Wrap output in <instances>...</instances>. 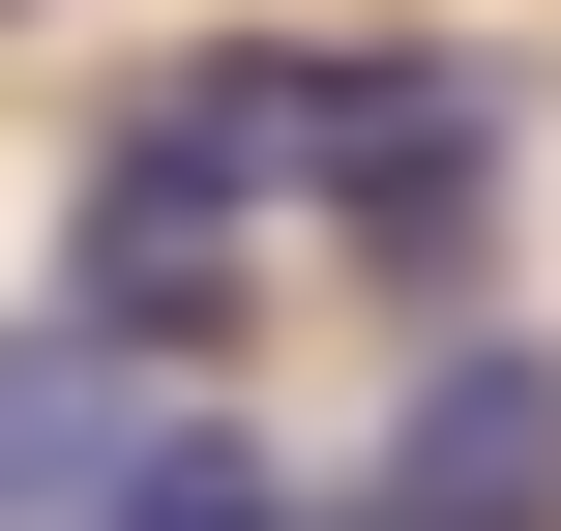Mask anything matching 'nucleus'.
<instances>
[{
  "label": "nucleus",
  "mask_w": 561,
  "mask_h": 531,
  "mask_svg": "<svg viewBox=\"0 0 561 531\" xmlns=\"http://www.w3.org/2000/svg\"><path fill=\"white\" fill-rule=\"evenodd\" d=\"M296 177V59H178L118 148H89V236H59V325L89 355H207L237 325V236Z\"/></svg>",
  "instance_id": "nucleus-1"
},
{
  "label": "nucleus",
  "mask_w": 561,
  "mask_h": 531,
  "mask_svg": "<svg viewBox=\"0 0 561 531\" xmlns=\"http://www.w3.org/2000/svg\"><path fill=\"white\" fill-rule=\"evenodd\" d=\"M296 177H325L385 266H444L473 177H503V59H296Z\"/></svg>",
  "instance_id": "nucleus-2"
},
{
  "label": "nucleus",
  "mask_w": 561,
  "mask_h": 531,
  "mask_svg": "<svg viewBox=\"0 0 561 531\" xmlns=\"http://www.w3.org/2000/svg\"><path fill=\"white\" fill-rule=\"evenodd\" d=\"M385 531H561V355L414 384V473H385Z\"/></svg>",
  "instance_id": "nucleus-3"
},
{
  "label": "nucleus",
  "mask_w": 561,
  "mask_h": 531,
  "mask_svg": "<svg viewBox=\"0 0 561 531\" xmlns=\"http://www.w3.org/2000/svg\"><path fill=\"white\" fill-rule=\"evenodd\" d=\"M118 443H148L118 355H89V325H0V531H89V503H118Z\"/></svg>",
  "instance_id": "nucleus-4"
},
{
  "label": "nucleus",
  "mask_w": 561,
  "mask_h": 531,
  "mask_svg": "<svg viewBox=\"0 0 561 531\" xmlns=\"http://www.w3.org/2000/svg\"><path fill=\"white\" fill-rule=\"evenodd\" d=\"M89 531H296V503H266V443H207V414H148V443H118V503H89Z\"/></svg>",
  "instance_id": "nucleus-5"
},
{
  "label": "nucleus",
  "mask_w": 561,
  "mask_h": 531,
  "mask_svg": "<svg viewBox=\"0 0 561 531\" xmlns=\"http://www.w3.org/2000/svg\"><path fill=\"white\" fill-rule=\"evenodd\" d=\"M0 30H30V0H0Z\"/></svg>",
  "instance_id": "nucleus-6"
},
{
  "label": "nucleus",
  "mask_w": 561,
  "mask_h": 531,
  "mask_svg": "<svg viewBox=\"0 0 561 531\" xmlns=\"http://www.w3.org/2000/svg\"><path fill=\"white\" fill-rule=\"evenodd\" d=\"M355 531H385V503H355Z\"/></svg>",
  "instance_id": "nucleus-7"
}]
</instances>
